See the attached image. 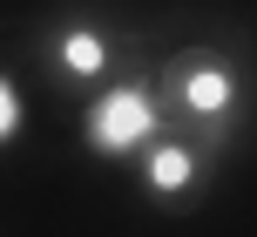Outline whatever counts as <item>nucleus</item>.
Listing matches in <instances>:
<instances>
[{"instance_id": "nucleus-4", "label": "nucleus", "mask_w": 257, "mask_h": 237, "mask_svg": "<svg viewBox=\"0 0 257 237\" xmlns=\"http://www.w3.org/2000/svg\"><path fill=\"white\" fill-rule=\"evenodd\" d=\"M136 190H142V203L149 210H163V217H183V210H196V203L210 197V183H217V170H223V156L217 149H203L196 136H183V129H156L149 143L136 149Z\"/></svg>"}, {"instance_id": "nucleus-2", "label": "nucleus", "mask_w": 257, "mask_h": 237, "mask_svg": "<svg viewBox=\"0 0 257 237\" xmlns=\"http://www.w3.org/2000/svg\"><path fill=\"white\" fill-rule=\"evenodd\" d=\"M156 41L142 27L115 21L102 0H61L48 21L34 27V68L54 95H95L108 75H122L128 61H142Z\"/></svg>"}, {"instance_id": "nucleus-3", "label": "nucleus", "mask_w": 257, "mask_h": 237, "mask_svg": "<svg viewBox=\"0 0 257 237\" xmlns=\"http://www.w3.org/2000/svg\"><path fill=\"white\" fill-rule=\"evenodd\" d=\"M163 129L156 108V61H128L122 75H108L95 95H81V149L102 163H136V149Z\"/></svg>"}, {"instance_id": "nucleus-1", "label": "nucleus", "mask_w": 257, "mask_h": 237, "mask_svg": "<svg viewBox=\"0 0 257 237\" xmlns=\"http://www.w3.org/2000/svg\"><path fill=\"white\" fill-rule=\"evenodd\" d=\"M156 108L169 129L196 136L203 149L230 156L257 115V61L237 41H183L156 61Z\"/></svg>"}]
</instances>
